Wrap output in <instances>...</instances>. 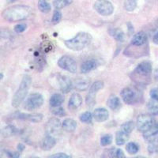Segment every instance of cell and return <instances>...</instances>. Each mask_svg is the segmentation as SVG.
<instances>
[{
    "mask_svg": "<svg viewBox=\"0 0 158 158\" xmlns=\"http://www.w3.org/2000/svg\"><path fill=\"white\" fill-rule=\"evenodd\" d=\"M51 158H70L71 156L69 155L63 153H55V154L50 156Z\"/></svg>",
    "mask_w": 158,
    "mask_h": 158,
    "instance_id": "40",
    "label": "cell"
},
{
    "mask_svg": "<svg viewBox=\"0 0 158 158\" xmlns=\"http://www.w3.org/2000/svg\"><path fill=\"white\" fill-rule=\"evenodd\" d=\"M147 108L150 111H158V99L151 98L149 102L147 103Z\"/></svg>",
    "mask_w": 158,
    "mask_h": 158,
    "instance_id": "33",
    "label": "cell"
},
{
    "mask_svg": "<svg viewBox=\"0 0 158 158\" xmlns=\"http://www.w3.org/2000/svg\"><path fill=\"white\" fill-rule=\"evenodd\" d=\"M94 116H93V114L90 112V111H85V112H83L82 114H81L79 118H80V121L81 123H90L92 122V119H93Z\"/></svg>",
    "mask_w": 158,
    "mask_h": 158,
    "instance_id": "30",
    "label": "cell"
},
{
    "mask_svg": "<svg viewBox=\"0 0 158 158\" xmlns=\"http://www.w3.org/2000/svg\"><path fill=\"white\" fill-rule=\"evenodd\" d=\"M62 127L67 132H74L77 128V122L73 118H66L62 123Z\"/></svg>",
    "mask_w": 158,
    "mask_h": 158,
    "instance_id": "20",
    "label": "cell"
},
{
    "mask_svg": "<svg viewBox=\"0 0 158 158\" xmlns=\"http://www.w3.org/2000/svg\"><path fill=\"white\" fill-rule=\"evenodd\" d=\"M62 19V14L61 12L59 10H56L53 13V16L52 18V24L56 25V24L59 23Z\"/></svg>",
    "mask_w": 158,
    "mask_h": 158,
    "instance_id": "34",
    "label": "cell"
},
{
    "mask_svg": "<svg viewBox=\"0 0 158 158\" xmlns=\"http://www.w3.org/2000/svg\"><path fill=\"white\" fill-rule=\"evenodd\" d=\"M154 119L150 115L142 114V115H139L137 118L136 126L138 131L143 133L147 130H149V128L152 127L154 125Z\"/></svg>",
    "mask_w": 158,
    "mask_h": 158,
    "instance_id": "8",
    "label": "cell"
},
{
    "mask_svg": "<svg viewBox=\"0 0 158 158\" xmlns=\"http://www.w3.org/2000/svg\"><path fill=\"white\" fill-rule=\"evenodd\" d=\"M58 81H59V88L63 93L67 94L71 90L73 85H72V81H70V79L68 77L63 75L59 76V78H58Z\"/></svg>",
    "mask_w": 158,
    "mask_h": 158,
    "instance_id": "14",
    "label": "cell"
},
{
    "mask_svg": "<svg viewBox=\"0 0 158 158\" xmlns=\"http://www.w3.org/2000/svg\"><path fill=\"white\" fill-rule=\"evenodd\" d=\"M147 42V35L146 32H139L135 35L131 40V44L135 47H140Z\"/></svg>",
    "mask_w": 158,
    "mask_h": 158,
    "instance_id": "15",
    "label": "cell"
},
{
    "mask_svg": "<svg viewBox=\"0 0 158 158\" xmlns=\"http://www.w3.org/2000/svg\"><path fill=\"white\" fill-rule=\"evenodd\" d=\"M63 101H64V98L63 96L61 94H56L51 97L49 103H50L51 107H59L61 106Z\"/></svg>",
    "mask_w": 158,
    "mask_h": 158,
    "instance_id": "23",
    "label": "cell"
},
{
    "mask_svg": "<svg viewBox=\"0 0 158 158\" xmlns=\"http://www.w3.org/2000/svg\"><path fill=\"white\" fill-rule=\"evenodd\" d=\"M30 14L31 8L28 6L15 5L4 10L2 16L7 22H16L27 19Z\"/></svg>",
    "mask_w": 158,
    "mask_h": 158,
    "instance_id": "1",
    "label": "cell"
},
{
    "mask_svg": "<svg viewBox=\"0 0 158 158\" xmlns=\"http://www.w3.org/2000/svg\"><path fill=\"white\" fill-rule=\"evenodd\" d=\"M135 127V123L132 121H129V122H127L125 123H123L121 126V131L126 132V133L130 134L131 133Z\"/></svg>",
    "mask_w": 158,
    "mask_h": 158,
    "instance_id": "29",
    "label": "cell"
},
{
    "mask_svg": "<svg viewBox=\"0 0 158 158\" xmlns=\"http://www.w3.org/2000/svg\"><path fill=\"white\" fill-rule=\"evenodd\" d=\"M152 73V65L149 62L144 61L140 63L134 70V74L138 78L142 77V80L149 78Z\"/></svg>",
    "mask_w": 158,
    "mask_h": 158,
    "instance_id": "9",
    "label": "cell"
},
{
    "mask_svg": "<svg viewBox=\"0 0 158 158\" xmlns=\"http://www.w3.org/2000/svg\"><path fill=\"white\" fill-rule=\"evenodd\" d=\"M98 67V63L95 59H89L85 61L81 66V72L82 74H87L89 72L96 70Z\"/></svg>",
    "mask_w": 158,
    "mask_h": 158,
    "instance_id": "16",
    "label": "cell"
},
{
    "mask_svg": "<svg viewBox=\"0 0 158 158\" xmlns=\"http://www.w3.org/2000/svg\"><path fill=\"white\" fill-rule=\"evenodd\" d=\"M149 95H150L151 98L158 99V87L152 89L150 90Z\"/></svg>",
    "mask_w": 158,
    "mask_h": 158,
    "instance_id": "41",
    "label": "cell"
},
{
    "mask_svg": "<svg viewBox=\"0 0 158 158\" xmlns=\"http://www.w3.org/2000/svg\"><path fill=\"white\" fill-rule=\"evenodd\" d=\"M94 119L97 122L103 123L108 120L109 118V112L106 108H99L94 110V114H93Z\"/></svg>",
    "mask_w": 158,
    "mask_h": 158,
    "instance_id": "13",
    "label": "cell"
},
{
    "mask_svg": "<svg viewBox=\"0 0 158 158\" xmlns=\"http://www.w3.org/2000/svg\"><path fill=\"white\" fill-rule=\"evenodd\" d=\"M110 34L118 42H123L125 40V34H124L123 31L121 30L120 29H113L110 31Z\"/></svg>",
    "mask_w": 158,
    "mask_h": 158,
    "instance_id": "25",
    "label": "cell"
},
{
    "mask_svg": "<svg viewBox=\"0 0 158 158\" xmlns=\"http://www.w3.org/2000/svg\"><path fill=\"white\" fill-rule=\"evenodd\" d=\"M7 1L9 2H15V1H16V0H7Z\"/></svg>",
    "mask_w": 158,
    "mask_h": 158,
    "instance_id": "46",
    "label": "cell"
},
{
    "mask_svg": "<svg viewBox=\"0 0 158 158\" xmlns=\"http://www.w3.org/2000/svg\"><path fill=\"white\" fill-rule=\"evenodd\" d=\"M123 101L127 104H135L140 100V92L135 87H126L121 92Z\"/></svg>",
    "mask_w": 158,
    "mask_h": 158,
    "instance_id": "4",
    "label": "cell"
},
{
    "mask_svg": "<svg viewBox=\"0 0 158 158\" xmlns=\"http://www.w3.org/2000/svg\"><path fill=\"white\" fill-rule=\"evenodd\" d=\"M2 78H3V74H2V73L0 72V80H2Z\"/></svg>",
    "mask_w": 158,
    "mask_h": 158,
    "instance_id": "45",
    "label": "cell"
},
{
    "mask_svg": "<svg viewBox=\"0 0 158 158\" xmlns=\"http://www.w3.org/2000/svg\"><path fill=\"white\" fill-rule=\"evenodd\" d=\"M15 118H20V119H24V120L30 121L32 123H39L43 120L44 115L40 113H32V114H26V113H16L15 115Z\"/></svg>",
    "mask_w": 158,
    "mask_h": 158,
    "instance_id": "12",
    "label": "cell"
},
{
    "mask_svg": "<svg viewBox=\"0 0 158 158\" xmlns=\"http://www.w3.org/2000/svg\"><path fill=\"white\" fill-rule=\"evenodd\" d=\"M17 132H18V130L16 129V127H15L14 126H11V125H9V126L6 127L2 130V135L4 137H10L16 135Z\"/></svg>",
    "mask_w": 158,
    "mask_h": 158,
    "instance_id": "28",
    "label": "cell"
},
{
    "mask_svg": "<svg viewBox=\"0 0 158 158\" xmlns=\"http://www.w3.org/2000/svg\"><path fill=\"white\" fill-rule=\"evenodd\" d=\"M126 149L127 151V153H130V154H135L139 150V146L135 142H129L127 145Z\"/></svg>",
    "mask_w": 158,
    "mask_h": 158,
    "instance_id": "31",
    "label": "cell"
},
{
    "mask_svg": "<svg viewBox=\"0 0 158 158\" xmlns=\"http://www.w3.org/2000/svg\"><path fill=\"white\" fill-rule=\"evenodd\" d=\"M38 8H39L40 11H41L42 13H44V14H47L51 11V5L46 0H39Z\"/></svg>",
    "mask_w": 158,
    "mask_h": 158,
    "instance_id": "27",
    "label": "cell"
},
{
    "mask_svg": "<svg viewBox=\"0 0 158 158\" xmlns=\"http://www.w3.org/2000/svg\"><path fill=\"white\" fill-rule=\"evenodd\" d=\"M62 124L57 118H52L48 120L46 125V131L49 135H58L61 131Z\"/></svg>",
    "mask_w": 158,
    "mask_h": 158,
    "instance_id": "11",
    "label": "cell"
},
{
    "mask_svg": "<svg viewBox=\"0 0 158 158\" xmlns=\"http://www.w3.org/2000/svg\"><path fill=\"white\" fill-rule=\"evenodd\" d=\"M32 84V78L29 75H25L22 78V81L20 84L18 89L17 90L15 94L12 99V106L15 108H18L20 106L25 99L28 94L29 89Z\"/></svg>",
    "mask_w": 158,
    "mask_h": 158,
    "instance_id": "3",
    "label": "cell"
},
{
    "mask_svg": "<svg viewBox=\"0 0 158 158\" xmlns=\"http://www.w3.org/2000/svg\"><path fill=\"white\" fill-rule=\"evenodd\" d=\"M25 146H24L22 143H19L18 145V151H23L24 149H25Z\"/></svg>",
    "mask_w": 158,
    "mask_h": 158,
    "instance_id": "43",
    "label": "cell"
},
{
    "mask_svg": "<svg viewBox=\"0 0 158 158\" xmlns=\"http://www.w3.org/2000/svg\"><path fill=\"white\" fill-rule=\"evenodd\" d=\"M155 78L158 80V69L155 70Z\"/></svg>",
    "mask_w": 158,
    "mask_h": 158,
    "instance_id": "44",
    "label": "cell"
},
{
    "mask_svg": "<svg viewBox=\"0 0 158 158\" xmlns=\"http://www.w3.org/2000/svg\"><path fill=\"white\" fill-rule=\"evenodd\" d=\"M112 142V136L111 135H104L101 138V145L102 146H107Z\"/></svg>",
    "mask_w": 158,
    "mask_h": 158,
    "instance_id": "36",
    "label": "cell"
},
{
    "mask_svg": "<svg viewBox=\"0 0 158 158\" xmlns=\"http://www.w3.org/2000/svg\"><path fill=\"white\" fill-rule=\"evenodd\" d=\"M44 97L38 93L32 94L27 97L24 104V108L27 111H34L43 105Z\"/></svg>",
    "mask_w": 158,
    "mask_h": 158,
    "instance_id": "5",
    "label": "cell"
},
{
    "mask_svg": "<svg viewBox=\"0 0 158 158\" xmlns=\"http://www.w3.org/2000/svg\"><path fill=\"white\" fill-rule=\"evenodd\" d=\"M156 135H158V123H154L152 127L143 132L144 138L149 142H153Z\"/></svg>",
    "mask_w": 158,
    "mask_h": 158,
    "instance_id": "18",
    "label": "cell"
},
{
    "mask_svg": "<svg viewBox=\"0 0 158 158\" xmlns=\"http://www.w3.org/2000/svg\"><path fill=\"white\" fill-rule=\"evenodd\" d=\"M93 37L88 32H78L74 38L65 40L64 44L66 47L72 51H81L88 46L91 43Z\"/></svg>",
    "mask_w": 158,
    "mask_h": 158,
    "instance_id": "2",
    "label": "cell"
},
{
    "mask_svg": "<svg viewBox=\"0 0 158 158\" xmlns=\"http://www.w3.org/2000/svg\"><path fill=\"white\" fill-rule=\"evenodd\" d=\"M26 29H27V25L25 23L18 24L15 26V31L17 33H22L24 31H25Z\"/></svg>",
    "mask_w": 158,
    "mask_h": 158,
    "instance_id": "38",
    "label": "cell"
},
{
    "mask_svg": "<svg viewBox=\"0 0 158 158\" xmlns=\"http://www.w3.org/2000/svg\"><path fill=\"white\" fill-rule=\"evenodd\" d=\"M124 7L129 12L134 11L137 7V0H126L124 2Z\"/></svg>",
    "mask_w": 158,
    "mask_h": 158,
    "instance_id": "32",
    "label": "cell"
},
{
    "mask_svg": "<svg viewBox=\"0 0 158 158\" xmlns=\"http://www.w3.org/2000/svg\"><path fill=\"white\" fill-rule=\"evenodd\" d=\"M111 155L112 157H116V158H124L125 155L123 150L121 149H112L111 152Z\"/></svg>",
    "mask_w": 158,
    "mask_h": 158,
    "instance_id": "37",
    "label": "cell"
},
{
    "mask_svg": "<svg viewBox=\"0 0 158 158\" xmlns=\"http://www.w3.org/2000/svg\"><path fill=\"white\" fill-rule=\"evenodd\" d=\"M52 112L57 116H64L66 115V111L61 106L52 107Z\"/></svg>",
    "mask_w": 158,
    "mask_h": 158,
    "instance_id": "35",
    "label": "cell"
},
{
    "mask_svg": "<svg viewBox=\"0 0 158 158\" xmlns=\"http://www.w3.org/2000/svg\"><path fill=\"white\" fill-rule=\"evenodd\" d=\"M107 104L111 110H117L120 107V100L116 96L112 95L108 98V101H107Z\"/></svg>",
    "mask_w": 158,
    "mask_h": 158,
    "instance_id": "24",
    "label": "cell"
},
{
    "mask_svg": "<svg viewBox=\"0 0 158 158\" xmlns=\"http://www.w3.org/2000/svg\"><path fill=\"white\" fill-rule=\"evenodd\" d=\"M148 151L150 153H158V144L154 143L153 142H150V144L148 146Z\"/></svg>",
    "mask_w": 158,
    "mask_h": 158,
    "instance_id": "39",
    "label": "cell"
},
{
    "mask_svg": "<svg viewBox=\"0 0 158 158\" xmlns=\"http://www.w3.org/2000/svg\"><path fill=\"white\" fill-rule=\"evenodd\" d=\"M153 41L155 44H157L158 45V32H156L154 34L153 37Z\"/></svg>",
    "mask_w": 158,
    "mask_h": 158,
    "instance_id": "42",
    "label": "cell"
},
{
    "mask_svg": "<svg viewBox=\"0 0 158 158\" xmlns=\"http://www.w3.org/2000/svg\"><path fill=\"white\" fill-rule=\"evenodd\" d=\"M90 85V81L88 78H80L74 81V87L76 89L83 91L85 90Z\"/></svg>",
    "mask_w": 158,
    "mask_h": 158,
    "instance_id": "22",
    "label": "cell"
},
{
    "mask_svg": "<svg viewBox=\"0 0 158 158\" xmlns=\"http://www.w3.org/2000/svg\"><path fill=\"white\" fill-rule=\"evenodd\" d=\"M58 66L61 69L74 74L77 72V63L72 57L69 56H62L58 61Z\"/></svg>",
    "mask_w": 158,
    "mask_h": 158,
    "instance_id": "7",
    "label": "cell"
},
{
    "mask_svg": "<svg viewBox=\"0 0 158 158\" xmlns=\"http://www.w3.org/2000/svg\"><path fill=\"white\" fill-rule=\"evenodd\" d=\"M94 6L95 10L102 16H110L114 12L113 5L108 0H97Z\"/></svg>",
    "mask_w": 158,
    "mask_h": 158,
    "instance_id": "6",
    "label": "cell"
},
{
    "mask_svg": "<svg viewBox=\"0 0 158 158\" xmlns=\"http://www.w3.org/2000/svg\"><path fill=\"white\" fill-rule=\"evenodd\" d=\"M82 97L80 94H72L70 97V101H69L68 107L70 110H76L81 106L82 104Z\"/></svg>",
    "mask_w": 158,
    "mask_h": 158,
    "instance_id": "17",
    "label": "cell"
},
{
    "mask_svg": "<svg viewBox=\"0 0 158 158\" xmlns=\"http://www.w3.org/2000/svg\"><path fill=\"white\" fill-rule=\"evenodd\" d=\"M103 87H104V82L102 81H97L92 84L85 99V103L88 106L93 107L96 104V95L97 92L103 89Z\"/></svg>",
    "mask_w": 158,
    "mask_h": 158,
    "instance_id": "10",
    "label": "cell"
},
{
    "mask_svg": "<svg viewBox=\"0 0 158 158\" xmlns=\"http://www.w3.org/2000/svg\"><path fill=\"white\" fill-rule=\"evenodd\" d=\"M129 140V134L120 131H118L115 135V143L117 146H120L124 145L127 141Z\"/></svg>",
    "mask_w": 158,
    "mask_h": 158,
    "instance_id": "21",
    "label": "cell"
},
{
    "mask_svg": "<svg viewBox=\"0 0 158 158\" xmlns=\"http://www.w3.org/2000/svg\"><path fill=\"white\" fill-rule=\"evenodd\" d=\"M73 0H54L53 6L56 10H60L70 5Z\"/></svg>",
    "mask_w": 158,
    "mask_h": 158,
    "instance_id": "26",
    "label": "cell"
},
{
    "mask_svg": "<svg viewBox=\"0 0 158 158\" xmlns=\"http://www.w3.org/2000/svg\"><path fill=\"white\" fill-rule=\"evenodd\" d=\"M56 140L52 135H48L43 139L41 142V147L44 150H51L52 148L56 146Z\"/></svg>",
    "mask_w": 158,
    "mask_h": 158,
    "instance_id": "19",
    "label": "cell"
}]
</instances>
